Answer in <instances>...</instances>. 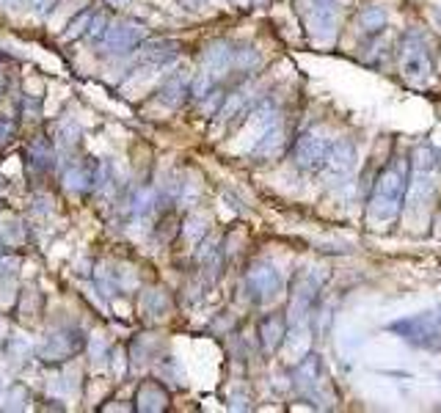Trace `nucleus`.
<instances>
[{
    "mask_svg": "<svg viewBox=\"0 0 441 413\" xmlns=\"http://www.w3.org/2000/svg\"><path fill=\"white\" fill-rule=\"evenodd\" d=\"M408 182H411V160L392 157L386 168L378 174L372 196H369V215L375 220H392L406 204L408 196Z\"/></svg>",
    "mask_w": 441,
    "mask_h": 413,
    "instance_id": "nucleus-1",
    "label": "nucleus"
},
{
    "mask_svg": "<svg viewBox=\"0 0 441 413\" xmlns=\"http://www.w3.org/2000/svg\"><path fill=\"white\" fill-rule=\"evenodd\" d=\"M397 64L400 74L411 83V86H425L436 69V56H433V44L428 39L425 31L411 28L400 36L397 42Z\"/></svg>",
    "mask_w": 441,
    "mask_h": 413,
    "instance_id": "nucleus-2",
    "label": "nucleus"
},
{
    "mask_svg": "<svg viewBox=\"0 0 441 413\" xmlns=\"http://www.w3.org/2000/svg\"><path fill=\"white\" fill-rule=\"evenodd\" d=\"M389 331L403 337L406 342L419 344V347H433L441 342V314H417V317H406L397 323H389Z\"/></svg>",
    "mask_w": 441,
    "mask_h": 413,
    "instance_id": "nucleus-3",
    "label": "nucleus"
},
{
    "mask_svg": "<svg viewBox=\"0 0 441 413\" xmlns=\"http://www.w3.org/2000/svg\"><path fill=\"white\" fill-rule=\"evenodd\" d=\"M323 168L328 171V179H334L337 185L345 182V179H351V174H353V168H356V143L348 140V138L331 140Z\"/></svg>",
    "mask_w": 441,
    "mask_h": 413,
    "instance_id": "nucleus-4",
    "label": "nucleus"
},
{
    "mask_svg": "<svg viewBox=\"0 0 441 413\" xmlns=\"http://www.w3.org/2000/svg\"><path fill=\"white\" fill-rule=\"evenodd\" d=\"M328 138L317 136V133H303L295 143V165L303 168V171H320L323 163H326V154H328Z\"/></svg>",
    "mask_w": 441,
    "mask_h": 413,
    "instance_id": "nucleus-5",
    "label": "nucleus"
},
{
    "mask_svg": "<svg viewBox=\"0 0 441 413\" xmlns=\"http://www.w3.org/2000/svg\"><path fill=\"white\" fill-rule=\"evenodd\" d=\"M246 284H248V292L257 303H265V300H273L282 289V273L273 268V265H254L248 275H246Z\"/></svg>",
    "mask_w": 441,
    "mask_h": 413,
    "instance_id": "nucleus-6",
    "label": "nucleus"
},
{
    "mask_svg": "<svg viewBox=\"0 0 441 413\" xmlns=\"http://www.w3.org/2000/svg\"><path fill=\"white\" fill-rule=\"evenodd\" d=\"M144 36H147V28H144L141 22H136V19H122V22H116L113 28L105 31V47H108V53H127V50H133L136 44H141Z\"/></svg>",
    "mask_w": 441,
    "mask_h": 413,
    "instance_id": "nucleus-7",
    "label": "nucleus"
},
{
    "mask_svg": "<svg viewBox=\"0 0 441 413\" xmlns=\"http://www.w3.org/2000/svg\"><path fill=\"white\" fill-rule=\"evenodd\" d=\"M80 344H83V339H77V331H56V334L47 337V342L39 347V355L45 361H58V358L72 355Z\"/></svg>",
    "mask_w": 441,
    "mask_h": 413,
    "instance_id": "nucleus-8",
    "label": "nucleus"
},
{
    "mask_svg": "<svg viewBox=\"0 0 441 413\" xmlns=\"http://www.w3.org/2000/svg\"><path fill=\"white\" fill-rule=\"evenodd\" d=\"M234 64V50L229 42H213L205 53V69L207 74H223Z\"/></svg>",
    "mask_w": 441,
    "mask_h": 413,
    "instance_id": "nucleus-9",
    "label": "nucleus"
},
{
    "mask_svg": "<svg viewBox=\"0 0 441 413\" xmlns=\"http://www.w3.org/2000/svg\"><path fill=\"white\" fill-rule=\"evenodd\" d=\"M177 53H179V44L168 39H152L141 47V56L147 64H168L177 58Z\"/></svg>",
    "mask_w": 441,
    "mask_h": 413,
    "instance_id": "nucleus-10",
    "label": "nucleus"
},
{
    "mask_svg": "<svg viewBox=\"0 0 441 413\" xmlns=\"http://www.w3.org/2000/svg\"><path fill=\"white\" fill-rule=\"evenodd\" d=\"M356 22H359V31H362V33H367V36H378V33H383V31H386L389 17H386V11H383L380 6H364V8L359 11Z\"/></svg>",
    "mask_w": 441,
    "mask_h": 413,
    "instance_id": "nucleus-11",
    "label": "nucleus"
},
{
    "mask_svg": "<svg viewBox=\"0 0 441 413\" xmlns=\"http://www.w3.org/2000/svg\"><path fill=\"white\" fill-rule=\"evenodd\" d=\"M188 94H191V83H188L182 74H174V77L157 91V99H160L163 105H168V108H177V105L185 102Z\"/></svg>",
    "mask_w": 441,
    "mask_h": 413,
    "instance_id": "nucleus-12",
    "label": "nucleus"
},
{
    "mask_svg": "<svg viewBox=\"0 0 441 413\" xmlns=\"http://www.w3.org/2000/svg\"><path fill=\"white\" fill-rule=\"evenodd\" d=\"M282 337H284V320L282 317H268L262 323V344L268 350H276L279 342H282Z\"/></svg>",
    "mask_w": 441,
    "mask_h": 413,
    "instance_id": "nucleus-13",
    "label": "nucleus"
},
{
    "mask_svg": "<svg viewBox=\"0 0 441 413\" xmlns=\"http://www.w3.org/2000/svg\"><path fill=\"white\" fill-rule=\"evenodd\" d=\"M138 403H141V405H138L141 411H160V408L166 405V391L149 383V386H144V389L138 391Z\"/></svg>",
    "mask_w": 441,
    "mask_h": 413,
    "instance_id": "nucleus-14",
    "label": "nucleus"
},
{
    "mask_svg": "<svg viewBox=\"0 0 441 413\" xmlns=\"http://www.w3.org/2000/svg\"><path fill=\"white\" fill-rule=\"evenodd\" d=\"M64 182H67V188H70V191H74V193H83V191H88V188H91L94 177H91L88 171H80V168H72V171H67Z\"/></svg>",
    "mask_w": 441,
    "mask_h": 413,
    "instance_id": "nucleus-15",
    "label": "nucleus"
},
{
    "mask_svg": "<svg viewBox=\"0 0 441 413\" xmlns=\"http://www.w3.org/2000/svg\"><path fill=\"white\" fill-rule=\"evenodd\" d=\"M130 204H133L136 215H147V212H152V206H154V193L152 191H138Z\"/></svg>",
    "mask_w": 441,
    "mask_h": 413,
    "instance_id": "nucleus-16",
    "label": "nucleus"
},
{
    "mask_svg": "<svg viewBox=\"0 0 441 413\" xmlns=\"http://www.w3.org/2000/svg\"><path fill=\"white\" fill-rule=\"evenodd\" d=\"M105 31H108V19H105L102 14L91 17V22H88V28H86L88 39H91V42H102V39H105Z\"/></svg>",
    "mask_w": 441,
    "mask_h": 413,
    "instance_id": "nucleus-17",
    "label": "nucleus"
},
{
    "mask_svg": "<svg viewBox=\"0 0 441 413\" xmlns=\"http://www.w3.org/2000/svg\"><path fill=\"white\" fill-rule=\"evenodd\" d=\"M234 64H240L243 69L254 67V64H259V53H257V50H251V47L237 50V53H234Z\"/></svg>",
    "mask_w": 441,
    "mask_h": 413,
    "instance_id": "nucleus-18",
    "label": "nucleus"
},
{
    "mask_svg": "<svg viewBox=\"0 0 441 413\" xmlns=\"http://www.w3.org/2000/svg\"><path fill=\"white\" fill-rule=\"evenodd\" d=\"M191 94H193V97H199V99L210 94V74H207V72H205V74H199V77L191 83Z\"/></svg>",
    "mask_w": 441,
    "mask_h": 413,
    "instance_id": "nucleus-19",
    "label": "nucleus"
},
{
    "mask_svg": "<svg viewBox=\"0 0 441 413\" xmlns=\"http://www.w3.org/2000/svg\"><path fill=\"white\" fill-rule=\"evenodd\" d=\"M77 138H80V130H77L74 124H64V127L58 130V143H61V146H72V143H77Z\"/></svg>",
    "mask_w": 441,
    "mask_h": 413,
    "instance_id": "nucleus-20",
    "label": "nucleus"
},
{
    "mask_svg": "<svg viewBox=\"0 0 441 413\" xmlns=\"http://www.w3.org/2000/svg\"><path fill=\"white\" fill-rule=\"evenodd\" d=\"M88 22H91V14H83V17H77V19H72V25H70V31H67L64 36H67V39H74L77 33H86Z\"/></svg>",
    "mask_w": 441,
    "mask_h": 413,
    "instance_id": "nucleus-21",
    "label": "nucleus"
},
{
    "mask_svg": "<svg viewBox=\"0 0 441 413\" xmlns=\"http://www.w3.org/2000/svg\"><path fill=\"white\" fill-rule=\"evenodd\" d=\"M144 306H147L152 314H160L163 306H166V298H163L160 292H149L147 298H144Z\"/></svg>",
    "mask_w": 441,
    "mask_h": 413,
    "instance_id": "nucleus-22",
    "label": "nucleus"
},
{
    "mask_svg": "<svg viewBox=\"0 0 441 413\" xmlns=\"http://www.w3.org/2000/svg\"><path fill=\"white\" fill-rule=\"evenodd\" d=\"M53 3H56V0H33V14L47 17V14L53 11Z\"/></svg>",
    "mask_w": 441,
    "mask_h": 413,
    "instance_id": "nucleus-23",
    "label": "nucleus"
},
{
    "mask_svg": "<svg viewBox=\"0 0 441 413\" xmlns=\"http://www.w3.org/2000/svg\"><path fill=\"white\" fill-rule=\"evenodd\" d=\"M179 3H182L185 8H193V11H196V8H205V6H207V0H179Z\"/></svg>",
    "mask_w": 441,
    "mask_h": 413,
    "instance_id": "nucleus-24",
    "label": "nucleus"
},
{
    "mask_svg": "<svg viewBox=\"0 0 441 413\" xmlns=\"http://www.w3.org/2000/svg\"><path fill=\"white\" fill-rule=\"evenodd\" d=\"M6 136H8V127H6V124H0V143L6 140Z\"/></svg>",
    "mask_w": 441,
    "mask_h": 413,
    "instance_id": "nucleus-25",
    "label": "nucleus"
},
{
    "mask_svg": "<svg viewBox=\"0 0 441 413\" xmlns=\"http://www.w3.org/2000/svg\"><path fill=\"white\" fill-rule=\"evenodd\" d=\"M108 3H111V6H127L130 0H108Z\"/></svg>",
    "mask_w": 441,
    "mask_h": 413,
    "instance_id": "nucleus-26",
    "label": "nucleus"
},
{
    "mask_svg": "<svg viewBox=\"0 0 441 413\" xmlns=\"http://www.w3.org/2000/svg\"><path fill=\"white\" fill-rule=\"evenodd\" d=\"M0 3H3V6H11V3H17V0H0Z\"/></svg>",
    "mask_w": 441,
    "mask_h": 413,
    "instance_id": "nucleus-27",
    "label": "nucleus"
},
{
    "mask_svg": "<svg viewBox=\"0 0 441 413\" xmlns=\"http://www.w3.org/2000/svg\"><path fill=\"white\" fill-rule=\"evenodd\" d=\"M0 389H3V378H0Z\"/></svg>",
    "mask_w": 441,
    "mask_h": 413,
    "instance_id": "nucleus-28",
    "label": "nucleus"
},
{
    "mask_svg": "<svg viewBox=\"0 0 441 413\" xmlns=\"http://www.w3.org/2000/svg\"><path fill=\"white\" fill-rule=\"evenodd\" d=\"M0 88H3V83H0Z\"/></svg>",
    "mask_w": 441,
    "mask_h": 413,
    "instance_id": "nucleus-29",
    "label": "nucleus"
}]
</instances>
